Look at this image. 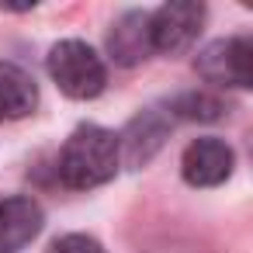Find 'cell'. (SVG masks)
<instances>
[{
  "label": "cell",
  "mask_w": 253,
  "mask_h": 253,
  "mask_svg": "<svg viewBox=\"0 0 253 253\" xmlns=\"http://www.w3.org/2000/svg\"><path fill=\"white\" fill-rule=\"evenodd\" d=\"M108 49H111V59L122 63V66H135L139 59H146V52L153 49V45H149V14H146V11L125 14V18L111 28Z\"/></svg>",
  "instance_id": "cell-7"
},
{
  "label": "cell",
  "mask_w": 253,
  "mask_h": 253,
  "mask_svg": "<svg viewBox=\"0 0 253 253\" xmlns=\"http://www.w3.org/2000/svg\"><path fill=\"white\" fill-rule=\"evenodd\" d=\"M118 163H122L118 135L101 125H80L59 153V180L73 191H90L108 184Z\"/></svg>",
  "instance_id": "cell-1"
},
{
  "label": "cell",
  "mask_w": 253,
  "mask_h": 253,
  "mask_svg": "<svg viewBox=\"0 0 253 253\" xmlns=\"http://www.w3.org/2000/svg\"><path fill=\"white\" fill-rule=\"evenodd\" d=\"M42 208L28 194H14L0 201V253H21L42 232Z\"/></svg>",
  "instance_id": "cell-6"
},
{
  "label": "cell",
  "mask_w": 253,
  "mask_h": 253,
  "mask_svg": "<svg viewBox=\"0 0 253 253\" xmlns=\"http://www.w3.org/2000/svg\"><path fill=\"white\" fill-rule=\"evenodd\" d=\"M35 104H39L35 80L14 63H0V118L7 122L25 118L35 111Z\"/></svg>",
  "instance_id": "cell-8"
},
{
  "label": "cell",
  "mask_w": 253,
  "mask_h": 253,
  "mask_svg": "<svg viewBox=\"0 0 253 253\" xmlns=\"http://www.w3.org/2000/svg\"><path fill=\"white\" fill-rule=\"evenodd\" d=\"M201 25H205V7L194 0L163 4L160 11L149 14V45L163 56H180L198 42Z\"/></svg>",
  "instance_id": "cell-3"
},
{
  "label": "cell",
  "mask_w": 253,
  "mask_h": 253,
  "mask_svg": "<svg viewBox=\"0 0 253 253\" xmlns=\"http://www.w3.org/2000/svg\"><path fill=\"white\" fill-rule=\"evenodd\" d=\"M49 77L73 101H90L108 84V70H104L101 56L87 42H80V39H66V42L52 45V52H49Z\"/></svg>",
  "instance_id": "cell-2"
},
{
  "label": "cell",
  "mask_w": 253,
  "mask_h": 253,
  "mask_svg": "<svg viewBox=\"0 0 253 253\" xmlns=\"http://www.w3.org/2000/svg\"><path fill=\"white\" fill-rule=\"evenodd\" d=\"M198 73L215 87H250L253 84V45L246 39H218L198 52Z\"/></svg>",
  "instance_id": "cell-4"
},
{
  "label": "cell",
  "mask_w": 253,
  "mask_h": 253,
  "mask_svg": "<svg viewBox=\"0 0 253 253\" xmlns=\"http://www.w3.org/2000/svg\"><path fill=\"white\" fill-rule=\"evenodd\" d=\"M49 253H108L94 236H84V232H70V236H59Z\"/></svg>",
  "instance_id": "cell-10"
},
{
  "label": "cell",
  "mask_w": 253,
  "mask_h": 253,
  "mask_svg": "<svg viewBox=\"0 0 253 253\" xmlns=\"http://www.w3.org/2000/svg\"><path fill=\"white\" fill-rule=\"evenodd\" d=\"M232 163H236V153L222 139H211L208 135V139H194L184 149L180 170H184V180L187 184H194V187H215V184L229 180Z\"/></svg>",
  "instance_id": "cell-5"
},
{
  "label": "cell",
  "mask_w": 253,
  "mask_h": 253,
  "mask_svg": "<svg viewBox=\"0 0 253 253\" xmlns=\"http://www.w3.org/2000/svg\"><path fill=\"white\" fill-rule=\"evenodd\" d=\"M173 111L184 115V118H201V122H208V118H218L222 101H215V97H208V94H184V97L173 104Z\"/></svg>",
  "instance_id": "cell-9"
}]
</instances>
